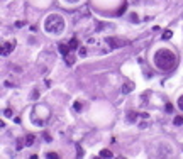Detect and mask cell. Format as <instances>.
Masks as SVG:
<instances>
[{
  "label": "cell",
  "instance_id": "1",
  "mask_svg": "<svg viewBox=\"0 0 183 159\" xmlns=\"http://www.w3.org/2000/svg\"><path fill=\"white\" fill-rule=\"evenodd\" d=\"M176 54L169 49H158L154 53V64L161 71H171L176 66Z\"/></svg>",
  "mask_w": 183,
  "mask_h": 159
},
{
  "label": "cell",
  "instance_id": "2",
  "mask_svg": "<svg viewBox=\"0 0 183 159\" xmlns=\"http://www.w3.org/2000/svg\"><path fill=\"white\" fill-rule=\"evenodd\" d=\"M44 30L49 36H59L64 30V19L59 14H49L44 20Z\"/></svg>",
  "mask_w": 183,
  "mask_h": 159
},
{
  "label": "cell",
  "instance_id": "3",
  "mask_svg": "<svg viewBox=\"0 0 183 159\" xmlns=\"http://www.w3.org/2000/svg\"><path fill=\"white\" fill-rule=\"evenodd\" d=\"M51 118V112L46 105H36L30 112V122L37 127H43L47 124V120Z\"/></svg>",
  "mask_w": 183,
  "mask_h": 159
},
{
  "label": "cell",
  "instance_id": "4",
  "mask_svg": "<svg viewBox=\"0 0 183 159\" xmlns=\"http://www.w3.org/2000/svg\"><path fill=\"white\" fill-rule=\"evenodd\" d=\"M105 42H107L108 49H117V47H122V46H125V44H129L125 39H120V37H107Z\"/></svg>",
  "mask_w": 183,
  "mask_h": 159
},
{
  "label": "cell",
  "instance_id": "5",
  "mask_svg": "<svg viewBox=\"0 0 183 159\" xmlns=\"http://www.w3.org/2000/svg\"><path fill=\"white\" fill-rule=\"evenodd\" d=\"M15 49V41H5V42L2 44V49H0V54L2 56H9L12 51Z\"/></svg>",
  "mask_w": 183,
  "mask_h": 159
},
{
  "label": "cell",
  "instance_id": "6",
  "mask_svg": "<svg viewBox=\"0 0 183 159\" xmlns=\"http://www.w3.org/2000/svg\"><path fill=\"white\" fill-rule=\"evenodd\" d=\"M132 90H134V83H131V81H127V83L122 85V93H124V95L131 93Z\"/></svg>",
  "mask_w": 183,
  "mask_h": 159
},
{
  "label": "cell",
  "instance_id": "7",
  "mask_svg": "<svg viewBox=\"0 0 183 159\" xmlns=\"http://www.w3.org/2000/svg\"><path fill=\"white\" fill-rule=\"evenodd\" d=\"M58 51H59L61 54H63V56H68V54H70V44H59V46H58Z\"/></svg>",
  "mask_w": 183,
  "mask_h": 159
},
{
  "label": "cell",
  "instance_id": "8",
  "mask_svg": "<svg viewBox=\"0 0 183 159\" xmlns=\"http://www.w3.org/2000/svg\"><path fill=\"white\" fill-rule=\"evenodd\" d=\"M34 141H36V137H34L32 134H27V135H24V144H26V147L32 145V144H34Z\"/></svg>",
  "mask_w": 183,
  "mask_h": 159
},
{
  "label": "cell",
  "instance_id": "9",
  "mask_svg": "<svg viewBox=\"0 0 183 159\" xmlns=\"http://www.w3.org/2000/svg\"><path fill=\"white\" fill-rule=\"evenodd\" d=\"M137 117H139V113H137V112H129V115H127V120L131 122V124H134V122L137 120Z\"/></svg>",
  "mask_w": 183,
  "mask_h": 159
},
{
  "label": "cell",
  "instance_id": "10",
  "mask_svg": "<svg viewBox=\"0 0 183 159\" xmlns=\"http://www.w3.org/2000/svg\"><path fill=\"white\" fill-rule=\"evenodd\" d=\"M64 63H66L68 66H73V64H75V58L71 56V54H68V56H64Z\"/></svg>",
  "mask_w": 183,
  "mask_h": 159
},
{
  "label": "cell",
  "instance_id": "11",
  "mask_svg": "<svg viewBox=\"0 0 183 159\" xmlns=\"http://www.w3.org/2000/svg\"><path fill=\"white\" fill-rule=\"evenodd\" d=\"M173 124H175L176 127H180V125H183V117H181V115H176V117L173 118Z\"/></svg>",
  "mask_w": 183,
  "mask_h": 159
},
{
  "label": "cell",
  "instance_id": "12",
  "mask_svg": "<svg viewBox=\"0 0 183 159\" xmlns=\"http://www.w3.org/2000/svg\"><path fill=\"white\" fill-rule=\"evenodd\" d=\"M112 156H114V154H112L108 149H102V151H100V157H112Z\"/></svg>",
  "mask_w": 183,
  "mask_h": 159
},
{
  "label": "cell",
  "instance_id": "13",
  "mask_svg": "<svg viewBox=\"0 0 183 159\" xmlns=\"http://www.w3.org/2000/svg\"><path fill=\"white\" fill-rule=\"evenodd\" d=\"M70 49H78V39H76V37H71V41H70Z\"/></svg>",
  "mask_w": 183,
  "mask_h": 159
},
{
  "label": "cell",
  "instance_id": "14",
  "mask_svg": "<svg viewBox=\"0 0 183 159\" xmlns=\"http://www.w3.org/2000/svg\"><path fill=\"white\" fill-rule=\"evenodd\" d=\"M171 36H173V32H171V30H165V32H163V39H165V41L171 39Z\"/></svg>",
  "mask_w": 183,
  "mask_h": 159
},
{
  "label": "cell",
  "instance_id": "15",
  "mask_svg": "<svg viewBox=\"0 0 183 159\" xmlns=\"http://www.w3.org/2000/svg\"><path fill=\"white\" fill-rule=\"evenodd\" d=\"M24 139H17V151H22V147H24Z\"/></svg>",
  "mask_w": 183,
  "mask_h": 159
},
{
  "label": "cell",
  "instance_id": "16",
  "mask_svg": "<svg viewBox=\"0 0 183 159\" xmlns=\"http://www.w3.org/2000/svg\"><path fill=\"white\" fill-rule=\"evenodd\" d=\"M73 107H75V110H76V112H81V101H75Z\"/></svg>",
  "mask_w": 183,
  "mask_h": 159
},
{
  "label": "cell",
  "instance_id": "17",
  "mask_svg": "<svg viewBox=\"0 0 183 159\" xmlns=\"http://www.w3.org/2000/svg\"><path fill=\"white\" fill-rule=\"evenodd\" d=\"M78 53H80V56H81V58L87 56V47H80V49H78Z\"/></svg>",
  "mask_w": 183,
  "mask_h": 159
},
{
  "label": "cell",
  "instance_id": "18",
  "mask_svg": "<svg viewBox=\"0 0 183 159\" xmlns=\"http://www.w3.org/2000/svg\"><path fill=\"white\" fill-rule=\"evenodd\" d=\"M46 157H49V159H53V157H54V159H56V157H59V156H58L56 152H47Z\"/></svg>",
  "mask_w": 183,
  "mask_h": 159
},
{
  "label": "cell",
  "instance_id": "19",
  "mask_svg": "<svg viewBox=\"0 0 183 159\" xmlns=\"http://www.w3.org/2000/svg\"><path fill=\"white\" fill-rule=\"evenodd\" d=\"M178 108H180V110H183V95L178 98Z\"/></svg>",
  "mask_w": 183,
  "mask_h": 159
},
{
  "label": "cell",
  "instance_id": "20",
  "mask_svg": "<svg viewBox=\"0 0 183 159\" xmlns=\"http://www.w3.org/2000/svg\"><path fill=\"white\" fill-rule=\"evenodd\" d=\"M3 115H5V117H12V110H10V108H5V110H3Z\"/></svg>",
  "mask_w": 183,
  "mask_h": 159
},
{
  "label": "cell",
  "instance_id": "21",
  "mask_svg": "<svg viewBox=\"0 0 183 159\" xmlns=\"http://www.w3.org/2000/svg\"><path fill=\"white\" fill-rule=\"evenodd\" d=\"M166 112H169V113L173 112V105L171 103H166Z\"/></svg>",
  "mask_w": 183,
  "mask_h": 159
},
{
  "label": "cell",
  "instance_id": "22",
  "mask_svg": "<svg viewBox=\"0 0 183 159\" xmlns=\"http://www.w3.org/2000/svg\"><path fill=\"white\" fill-rule=\"evenodd\" d=\"M131 20H132V22H134V20L137 22V14H131Z\"/></svg>",
  "mask_w": 183,
  "mask_h": 159
},
{
  "label": "cell",
  "instance_id": "23",
  "mask_svg": "<svg viewBox=\"0 0 183 159\" xmlns=\"http://www.w3.org/2000/svg\"><path fill=\"white\" fill-rule=\"evenodd\" d=\"M66 3H78V2H81V0H64Z\"/></svg>",
  "mask_w": 183,
  "mask_h": 159
},
{
  "label": "cell",
  "instance_id": "24",
  "mask_svg": "<svg viewBox=\"0 0 183 159\" xmlns=\"http://www.w3.org/2000/svg\"><path fill=\"white\" fill-rule=\"evenodd\" d=\"M44 139H46L47 142H51V135L49 134H44Z\"/></svg>",
  "mask_w": 183,
  "mask_h": 159
}]
</instances>
